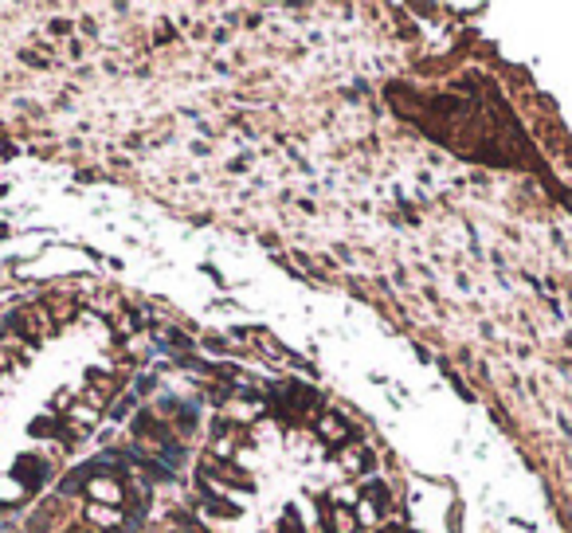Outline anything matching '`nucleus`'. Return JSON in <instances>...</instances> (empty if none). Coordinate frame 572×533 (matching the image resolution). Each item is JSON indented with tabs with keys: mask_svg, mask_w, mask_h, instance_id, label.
Instances as JSON below:
<instances>
[{
	"mask_svg": "<svg viewBox=\"0 0 572 533\" xmlns=\"http://www.w3.org/2000/svg\"><path fill=\"white\" fill-rule=\"evenodd\" d=\"M86 494H91V502H99V506H122V498H126L122 483L110 478V475H91V478H86Z\"/></svg>",
	"mask_w": 572,
	"mask_h": 533,
	"instance_id": "1",
	"label": "nucleus"
},
{
	"mask_svg": "<svg viewBox=\"0 0 572 533\" xmlns=\"http://www.w3.org/2000/svg\"><path fill=\"white\" fill-rule=\"evenodd\" d=\"M86 518H91L99 529H118V526H122V510H118V506H99V502H91V506H86Z\"/></svg>",
	"mask_w": 572,
	"mask_h": 533,
	"instance_id": "2",
	"label": "nucleus"
},
{
	"mask_svg": "<svg viewBox=\"0 0 572 533\" xmlns=\"http://www.w3.org/2000/svg\"><path fill=\"white\" fill-rule=\"evenodd\" d=\"M318 431H321V440H326V443H345V440H349V423H345L341 416H321L318 420Z\"/></svg>",
	"mask_w": 572,
	"mask_h": 533,
	"instance_id": "3",
	"label": "nucleus"
},
{
	"mask_svg": "<svg viewBox=\"0 0 572 533\" xmlns=\"http://www.w3.org/2000/svg\"><path fill=\"white\" fill-rule=\"evenodd\" d=\"M330 529H333V533H357V514H353L349 506H333Z\"/></svg>",
	"mask_w": 572,
	"mask_h": 533,
	"instance_id": "4",
	"label": "nucleus"
},
{
	"mask_svg": "<svg viewBox=\"0 0 572 533\" xmlns=\"http://www.w3.org/2000/svg\"><path fill=\"white\" fill-rule=\"evenodd\" d=\"M13 475H16V478H28V483H40V478H43V466L31 459V455H24V459L13 466Z\"/></svg>",
	"mask_w": 572,
	"mask_h": 533,
	"instance_id": "5",
	"label": "nucleus"
},
{
	"mask_svg": "<svg viewBox=\"0 0 572 533\" xmlns=\"http://www.w3.org/2000/svg\"><path fill=\"white\" fill-rule=\"evenodd\" d=\"M345 466H353V471H365V466H369V451H345V459H341Z\"/></svg>",
	"mask_w": 572,
	"mask_h": 533,
	"instance_id": "6",
	"label": "nucleus"
},
{
	"mask_svg": "<svg viewBox=\"0 0 572 533\" xmlns=\"http://www.w3.org/2000/svg\"><path fill=\"white\" fill-rule=\"evenodd\" d=\"M31 435H40V440H43V435H51V431H56V420H51V416H40V420H31V428H28Z\"/></svg>",
	"mask_w": 572,
	"mask_h": 533,
	"instance_id": "7",
	"label": "nucleus"
},
{
	"mask_svg": "<svg viewBox=\"0 0 572 533\" xmlns=\"http://www.w3.org/2000/svg\"><path fill=\"white\" fill-rule=\"evenodd\" d=\"M16 498H20V486L13 478H4V483H0V502H16Z\"/></svg>",
	"mask_w": 572,
	"mask_h": 533,
	"instance_id": "8",
	"label": "nucleus"
}]
</instances>
